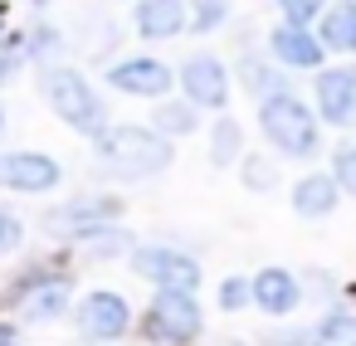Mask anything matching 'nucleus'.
Masks as SVG:
<instances>
[{
	"instance_id": "obj_1",
	"label": "nucleus",
	"mask_w": 356,
	"mask_h": 346,
	"mask_svg": "<svg viewBox=\"0 0 356 346\" xmlns=\"http://www.w3.org/2000/svg\"><path fill=\"white\" fill-rule=\"evenodd\" d=\"M93 142L103 166H113L118 176H156L171 166V142L152 127H103Z\"/></svg>"
},
{
	"instance_id": "obj_2",
	"label": "nucleus",
	"mask_w": 356,
	"mask_h": 346,
	"mask_svg": "<svg viewBox=\"0 0 356 346\" xmlns=\"http://www.w3.org/2000/svg\"><path fill=\"white\" fill-rule=\"evenodd\" d=\"M44 103L74 127V132H83V137H98L103 127H108V108H103V98L93 93V83L83 79V74H74V69H44Z\"/></svg>"
},
{
	"instance_id": "obj_3",
	"label": "nucleus",
	"mask_w": 356,
	"mask_h": 346,
	"mask_svg": "<svg viewBox=\"0 0 356 346\" xmlns=\"http://www.w3.org/2000/svg\"><path fill=\"white\" fill-rule=\"evenodd\" d=\"M259 122H264V137L278 151H288V156H312L317 151V122L293 93H268L264 108H259Z\"/></svg>"
},
{
	"instance_id": "obj_4",
	"label": "nucleus",
	"mask_w": 356,
	"mask_h": 346,
	"mask_svg": "<svg viewBox=\"0 0 356 346\" xmlns=\"http://www.w3.org/2000/svg\"><path fill=\"white\" fill-rule=\"evenodd\" d=\"M200 331V307L191 297V288H161L147 322H142V336L152 341H186Z\"/></svg>"
},
{
	"instance_id": "obj_5",
	"label": "nucleus",
	"mask_w": 356,
	"mask_h": 346,
	"mask_svg": "<svg viewBox=\"0 0 356 346\" xmlns=\"http://www.w3.org/2000/svg\"><path fill=\"white\" fill-rule=\"evenodd\" d=\"M132 268H137L142 278H152L156 288H191V293H195V283H200L195 258H186V254H176V249H161V244L137 249V254H132Z\"/></svg>"
},
{
	"instance_id": "obj_6",
	"label": "nucleus",
	"mask_w": 356,
	"mask_h": 346,
	"mask_svg": "<svg viewBox=\"0 0 356 346\" xmlns=\"http://www.w3.org/2000/svg\"><path fill=\"white\" fill-rule=\"evenodd\" d=\"M0 186L6 190H54L59 186V161H49L44 151H10L0 156Z\"/></svg>"
},
{
	"instance_id": "obj_7",
	"label": "nucleus",
	"mask_w": 356,
	"mask_h": 346,
	"mask_svg": "<svg viewBox=\"0 0 356 346\" xmlns=\"http://www.w3.org/2000/svg\"><path fill=\"white\" fill-rule=\"evenodd\" d=\"M127 322H132V312L118 293H88L79 302V331L93 341H118L127 331Z\"/></svg>"
},
{
	"instance_id": "obj_8",
	"label": "nucleus",
	"mask_w": 356,
	"mask_h": 346,
	"mask_svg": "<svg viewBox=\"0 0 356 346\" xmlns=\"http://www.w3.org/2000/svg\"><path fill=\"white\" fill-rule=\"evenodd\" d=\"M181 83H186V98L195 108H225L229 98V79H225V64L215 54H191L186 69H181Z\"/></svg>"
},
{
	"instance_id": "obj_9",
	"label": "nucleus",
	"mask_w": 356,
	"mask_h": 346,
	"mask_svg": "<svg viewBox=\"0 0 356 346\" xmlns=\"http://www.w3.org/2000/svg\"><path fill=\"white\" fill-rule=\"evenodd\" d=\"M108 83L118 93H132V98H166L171 93V69L156 64V59H122L108 69Z\"/></svg>"
},
{
	"instance_id": "obj_10",
	"label": "nucleus",
	"mask_w": 356,
	"mask_h": 346,
	"mask_svg": "<svg viewBox=\"0 0 356 346\" xmlns=\"http://www.w3.org/2000/svg\"><path fill=\"white\" fill-rule=\"evenodd\" d=\"M317 108L327 122L351 127L356 122V69H327L317 79Z\"/></svg>"
},
{
	"instance_id": "obj_11",
	"label": "nucleus",
	"mask_w": 356,
	"mask_h": 346,
	"mask_svg": "<svg viewBox=\"0 0 356 346\" xmlns=\"http://www.w3.org/2000/svg\"><path fill=\"white\" fill-rule=\"evenodd\" d=\"M268 44H273V54H278L283 64H293V69H317V64H322V49H327V44H322V40H312L298 20L278 25Z\"/></svg>"
},
{
	"instance_id": "obj_12",
	"label": "nucleus",
	"mask_w": 356,
	"mask_h": 346,
	"mask_svg": "<svg viewBox=\"0 0 356 346\" xmlns=\"http://www.w3.org/2000/svg\"><path fill=\"white\" fill-rule=\"evenodd\" d=\"M186 25V0H137V30L142 40H171Z\"/></svg>"
},
{
	"instance_id": "obj_13",
	"label": "nucleus",
	"mask_w": 356,
	"mask_h": 346,
	"mask_svg": "<svg viewBox=\"0 0 356 346\" xmlns=\"http://www.w3.org/2000/svg\"><path fill=\"white\" fill-rule=\"evenodd\" d=\"M254 302H259L264 312H273V317H288V312L298 307V278L283 273V268H264V273L254 278Z\"/></svg>"
},
{
	"instance_id": "obj_14",
	"label": "nucleus",
	"mask_w": 356,
	"mask_h": 346,
	"mask_svg": "<svg viewBox=\"0 0 356 346\" xmlns=\"http://www.w3.org/2000/svg\"><path fill=\"white\" fill-rule=\"evenodd\" d=\"M332 205H337V176H302L293 186V210L298 215L317 220V215H332Z\"/></svg>"
},
{
	"instance_id": "obj_15",
	"label": "nucleus",
	"mask_w": 356,
	"mask_h": 346,
	"mask_svg": "<svg viewBox=\"0 0 356 346\" xmlns=\"http://www.w3.org/2000/svg\"><path fill=\"white\" fill-rule=\"evenodd\" d=\"M322 44L327 49H356V6H332L322 15Z\"/></svg>"
},
{
	"instance_id": "obj_16",
	"label": "nucleus",
	"mask_w": 356,
	"mask_h": 346,
	"mask_svg": "<svg viewBox=\"0 0 356 346\" xmlns=\"http://www.w3.org/2000/svg\"><path fill=\"white\" fill-rule=\"evenodd\" d=\"M64 307H69V288H49V293H30L25 317H30V322H54Z\"/></svg>"
},
{
	"instance_id": "obj_17",
	"label": "nucleus",
	"mask_w": 356,
	"mask_h": 346,
	"mask_svg": "<svg viewBox=\"0 0 356 346\" xmlns=\"http://www.w3.org/2000/svg\"><path fill=\"white\" fill-rule=\"evenodd\" d=\"M156 132H166V137H186V132H195V108H186V103H166V108L156 113Z\"/></svg>"
},
{
	"instance_id": "obj_18",
	"label": "nucleus",
	"mask_w": 356,
	"mask_h": 346,
	"mask_svg": "<svg viewBox=\"0 0 356 346\" xmlns=\"http://www.w3.org/2000/svg\"><path fill=\"white\" fill-rule=\"evenodd\" d=\"M79 239H93V254H122L127 249V239L132 234H122V229H79Z\"/></svg>"
},
{
	"instance_id": "obj_19",
	"label": "nucleus",
	"mask_w": 356,
	"mask_h": 346,
	"mask_svg": "<svg viewBox=\"0 0 356 346\" xmlns=\"http://www.w3.org/2000/svg\"><path fill=\"white\" fill-rule=\"evenodd\" d=\"M191 6H195V15H191L195 30H215V25L229 15V0H191Z\"/></svg>"
},
{
	"instance_id": "obj_20",
	"label": "nucleus",
	"mask_w": 356,
	"mask_h": 346,
	"mask_svg": "<svg viewBox=\"0 0 356 346\" xmlns=\"http://www.w3.org/2000/svg\"><path fill=\"white\" fill-rule=\"evenodd\" d=\"M215 166H225V161H234V151H239V127L234 122H215Z\"/></svg>"
},
{
	"instance_id": "obj_21",
	"label": "nucleus",
	"mask_w": 356,
	"mask_h": 346,
	"mask_svg": "<svg viewBox=\"0 0 356 346\" xmlns=\"http://www.w3.org/2000/svg\"><path fill=\"white\" fill-rule=\"evenodd\" d=\"M244 79H249V88H254V93H278V88H283V79H278L273 69H264V64H254V59L244 64Z\"/></svg>"
},
{
	"instance_id": "obj_22",
	"label": "nucleus",
	"mask_w": 356,
	"mask_h": 346,
	"mask_svg": "<svg viewBox=\"0 0 356 346\" xmlns=\"http://www.w3.org/2000/svg\"><path fill=\"white\" fill-rule=\"evenodd\" d=\"M337 186L356 195V147H341L337 151Z\"/></svg>"
},
{
	"instance_id": "obj_23",
	"label": "nucleus",
	"mask_w": 356,
	"mask_h": 346,
	"mask_svg": "<svg viewBox=\"0 0 356 346\" xmlns=\"http://www.w3.org/2000/svg\"><path fill=\"white\" fill-rule=\"evenodd\" d=\"M20 239H25V224H20L15 215H0V254L20 249Z\"/></svg>"
},
{
	"instance_id": "obj_24",
	"label": "nucleus",
	"mask_w": 356,
	"mask_h": 346,
	"mask_svg": "<svg viewBox=\"0 0 356 346\" xmlns=\"http://www.w3.org/2000/svg\"><path fill=\"white\" fill-rule=\"evenodd\" d=\"M244 181H249L254 190H268V186H273V166H264V156H249V161H244Z\"/></svg>"
},
{
	"instance_id": "obj_25",
	"label": "nucleus",
	"mask_w": 356,
	"mask_h": 346,
	"mask_svg": "<svg viewBox=\"0 0 356 346\" xmlns=\"http://www.w3.org/2000/svg\"><path fill=\"white\" fill-rule=\"evenodd\" d=\"M278 6H283V15L288 20H298V25H307L317 10H322V0H278Z\"/></svg>"
},
{
	"instance_id": "obj_26",
	"label": "nucleus",
	"mask_w": 356,
	"mask_h": 346,
	"mask_svg": "<svg viewBox=\"0 0 356 346\" xmlns=\"http://www.w3.org/2000/svg\"><path fill=\"white\" fill-rule=\"evenodd\" d=\"M249 297H254V288H244V278H229V283L220 288V302H225V307H244Z\"/></svg>"
},
{
	"instance_id": "obj_27",
	"label": "nucleus",
	"mask_w": 356,
	"mask_h": 346,
	"mask_svg": "<svg viewBox=\"0 0 356 346\" xmlns=\"http://www.w3.org/2000/svg\"><path fill=\"white\" fill-rule=\"evenodd\" d=\"M20 74V54L15 49H0V83H10Z\"/></svg>"
},
{
	"instance_id": "obj_28",
	"label": "nucleus",
	"mask_w": 356,
	"mask_h": 346,
	"mask_svg": "<svg viewBox=\"0 0 356 346\" xmlns=\"http://www.w3.org/2000/svg\"><path fill=\"white\" fill-rule=\"evenodd\" d=\"M0 127H6V113H0Z\"/></svg>"
}]
</instances>
